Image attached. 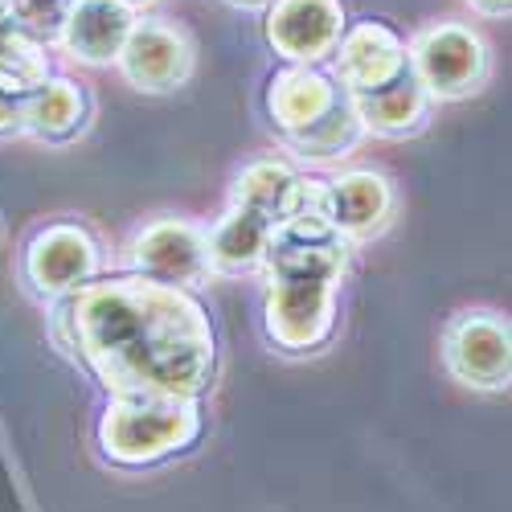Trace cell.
<instances>
[{
	"label": "cell",
	"instance_id": "cell-19",
	"mask_svg": "<svg viewBox=\"0 0 512 512\" xmlns=\"http://www.w3.org/2000/svg\"><path fill=\"white\" fill-rule=\"evenodd\" d=\"M70 13V0H17L13 5V29L33 37L37 46L62 41V25Z\"/></svg>",
	"mask_w": 512,
	"mask_h": 512
},
{
	"label": "cell",
	"instance_id": "cell-14",
	"mask_svg": "<svg viewBox=\"0 0 512 512\" xmlns=\"http://www.w3.org/2000/svg\"><path fill=\"white\" fill-rule=\"evenodd\" d=\"M340 95L345 91L320 66H283L267 82V115L275 123V132L287 140L295 132H304V127H312Z\"/></svg>",
	"mask_w": 512,
	"mask_h": 512
},
{
	"label": "cell",
	"instance_id": "cell-2",
	"mask_svg": "<svg viewBox=\"0 0 512 512\" xmlns=\"http://www.w3.org/2000/svg\"><path fill=\"white\" fill-rule=\"evenodd\" d=\"M345 263L349 246L316 218V209L275 230L263 259V324L275 349L316 353L332 336Z\"/></svg>",
	"mask_w": 512,
	"mask_h": 512
},
{
	"label": "cell",
	"instance_id": "cell-9",
	"mask_svg": "<svg viewBox=\"0 0 512 512\" xmlns=\"http://www.w3.org/2000/svg\"><path fill=\"white\" fill-rule=\"evenodd\" d=\"M119 70L144 95L177 91L193 74V41L185 29L168 25L164 17H144L127 33V46L119 54Z\"/></svg>",
	"mask_w": 512,
	"mask_h": 512
},
{
	"label": "cell",
	"instance_id": "cell-6",
	"mask_svg": "<svg viewBox=\"0 0 512 512\" xmlns=\"http://www.w3.org/2000/svg\"><path fill=\"white\" fill-rule=\"evenodd\" d=\"M443 361L472 390H504L512 377V332L496 312H459L443 332Z\"/></svg>",
	"mask_w": 512,
	"mask_h": 512
},
{
	"label": "cell",
	"instance_id": "cell-12",
	"mask_svg": "<svg viewBox=\"0 0 512 512\" xmlns=\"http://www.w3.org/2000/svg\"><path fill=\"white\" fill-rule=\"evenodd\" d=\"M316 185L320 181H304L287 160H250L242 173L234 177L230 189V205L254 209L259 218H267L275 230L287 226L291 218L316 209Z\"/></svg>",
	"mask_w": 512,
	"mask_h": 512
},
{
	"label": "cell",
	"instance_id": "cell-23",
	"mask_svg": "<svg viewBox=\"0 0 512 512\" xmlns=\"http://www.w3.org/2000/svg\"><path fill=\"white\" fill-rule=\"evenodd\" d=\"M119 5H127V9L136 13V9H144V5H156V0H119Z\"/></svg>",
	"mask_w": 512,
	"mask_h": 512
},
{
	"label": "cell",
	"instance_id": "cell-10",
	"mask_svg": "<svg viewBox=\"0 0 512 512\" xmlns=\"http://www.w3.org/2000/svg\"><path fill=\"white\" fill-rule=\"evenodd\" d=\"M340 0H271L267 5V41L287 66H320L332 58L345 33Z\"/></svg>",
	"mask_w": 512,
	"mask_h": 512
},
{
	"label": "cell",
	"instance_id": "cell-18",
	"mask_svg": "<svg viewBox=\"0 0 512 512\" xmlns=\"http://www.w3.org/2000/svg\"><path fill=\"white\" fill-rule=\"evenodd\" d=\"M365 136V127L353 111V99L349 95H340L312 127H304V132H295L287 136L283 144L295 152V156H304V160H340V156H349Z\"/></svg>",
	"mask_w": 512,
	"mask_h": 512
},
{
	"label": "cell",
	"instance_id": "cell-5",
	"mask_svg": "<svg viewBox=\"0 0 512 512\" xmlns=\"http://www.w3.org/2000/svg\"><path fill=\"white\" fill-rule=\"evenodd\" d=\"M99 242L78 222H50L41 226L25 246V279L46 300H66L78 287L95 283L99 275Z\"/></svg>",
	"mask_w": 512,
	"mask_h": 512
},
{
	"label": "cell",
	"instance_id": "cell-15",
	"mask_svg": "<svg viewBox=\"0 0 512 512\" xmlns=\"http://www.w3.org/2000/svg\"><path fill=\"white\" fill-rule=\"evenodd\" d=\"M271 238L275 226L267 218H259L254 209L230 205L226 218H218L205 234V263L213 275H250L263 267Z\"/></svg>",
	"mask_w": 512,
	"mask_h": 512
},
{
	"label": "cell",
	"instance_id": "cell-11",
	"mask_svg": "<svg viewBox=\"0 0 512 512\" xmlns=\"http://www.w3.org/2000/svg\"><path fill=\"white\" fill-rule=\"evenodd\" d=\"M127 263L148 283L160 287H197L209 275L205 263V230L181 218H160L144 226L132 246H127Z\"/></svg>",
	"mask_w": 512,
	"mask_h": 512
},
{
	"label": "cell",
	"instance_id": "cell-16",
	"mask_svg": "<svg viewBox=\"0 0 512 512\" xmlns=\"http://www.w3.org/2000/svg\"><path fill=\"white\" fill-rule=\"evenodd\" d=\"M91 123V95L74 78H46L25 99V132L41 144H70Z\"/></svg>",
	"mask_w": 512,
	"mask_h": 512
},
{
	"label": "cell",
	"instance_id": "cell-1",
	"mask_svg": "<svg viewBox=\"0 0 512 512\" xmlns=\"http://www.w3.org/2000/svg\"><path fill=\"white\" fill-rule=\"evenodd\" d=\"M54 332L111 398H189L213 377V328L185 287L140 275L87 283L58 304Z\"/></svg>",
	"mask_w": 512,
	"mask_h": 512
},
{
	"label": "cell",
	"instance_id": "cell-4",
	"mask_svg": "<svg viewBox=\"0 0 512 512\" xmlns=\"http://www.w3.org/2000/svg\"><path fill=\"white\" fill-rule=\"evenodd\" d=\"M406 54H410V74L431 95V103L435 99L455 103V99L476 95L492 70L484 37L472 25H459V21H435L418 29L414 41H406Z\"/></svg>",
	"mask_w": 512,
	"mask_h": 512
},
{
	"label": "cell",
	"instance_id": "cell-7",
	"mask_svg": "<svg viewBox=\"0 0 512 512\" xmlns=\"http://www.w3.org/2000/svg\"><path fill=\"white\" fill-rule=\"evenodd\" d=\"M316 218L340 242H365L394 218V189L373 168H353L316 185Z\"/></svg>",
	"mask_w": 512,
	"mask_h": 512
},
{
	"label": "cell",
	"instance_id": "cell-22",
	"mask_svg": "<svg viewBox=\"0 0 512 512\" xmlns=\"http://www.w3.org/2000/svg\"><path fill=\"white\" fill-rule=\"evenodd\" d=\"M230 5H234V9H267L271 0H230Z\"/></svg>",
	"mask_w": 512,
	"mask_h": 512
},
{
	"label": "cell",
	"instance_id": "cell-3",
	"mask_svg": "<svg viewBox=\"0 0 512 512\" xmlns=\"http://www.w3.org/2000/svg\"><path fill=\"white\" fill-rule=\"evenodd\" d=\"M201 435L189 398H111L99 418V447L115 467H152Z\"/></svg>",
	"mask_w": 512,
	"mask_h": 512
},
{
	"label": "cell",
	"instance_id": "cell-17",
	"mask_svg": "<svg viewBox=\"0 0 512 512\" xmlns=\"http://www.w3.org/2000/svg\"><path fill=\"white\" fill-rule=\"evenodd\" d=\"M353 111L361 119L365 132L386 136V140H406L426 127V115H431V95L418 87V78L406 70L398 82L381 91H365V95H349Z\"/></svg>",
	"mask_w": 512,
	"mask_h": 512
},
{
	"label": "cell",
	"instance_id": "cell-13",
	"mask_svg": "<svg viewBox=\"0 0 512 512\" xmlns=\"http://www.w3.org/2000/svg\"><path fill=\"white\" fill-rule=\"evenodd\" d=\"M132 25H136V13L119 5V0H70L62 46L70 58L87 66H111L119 62Z\"/></svg>",
	"mask_w": 512,
	"mask_h": 512
},
{
	"label": "cell",
	"instance_id": "cell-21",
	"mask_svg": "<svg viewBox=\"0 0 512 512\" xmlns=\"http://www.w3.org/2000/svg\"><path fill=\"white\" fill-rule=\"evenodd\" d=\"M467 5L484 17H508L512 13V0H467Z\"/></svg>",
	"mask_w": 512,
	"mask_h": 512
},
{
	"label": "cell",
	"instance_id": "cell-20",
	"mask_svg": "<svg viewBox=\"0 0 512 512\" xmlns=\"http://www.w3.org/2000/svg\"><path fill=\"white\" fill-rule=\"evenodd\" d=\"M25 99H29V91H17L9 82H0V136L25 132Z\"/></svg>",
	"mask_w": 512,
	"mask_h": 512
},
{
	"label": "cell",
	"instance_id": "cell-8",
	"mask_svg": "<svg viewBox=\"0 0 512 512\" xmlns=\"http://www.w3.org/2000/svg\"><path fill=\"white\" fill-rule=\"evenodd\" d=\"M336 87L345 95H365L398 82L410 70L406 37L390 21H357L345 25L336 41Z\"/></svg>",
	"mask_w": 512,
	"mask_h": 512
}]
</instances>
